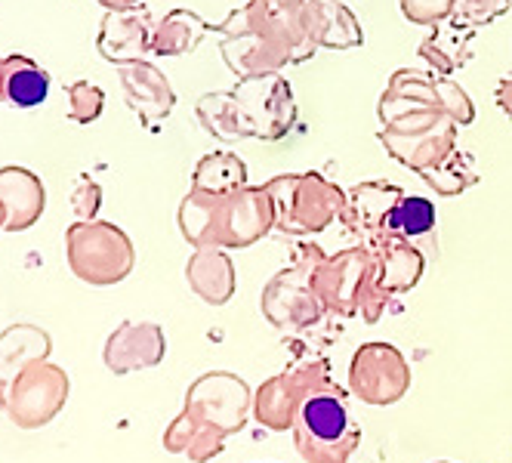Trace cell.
Masks as SVG:
<instances>
[{
	"label": "cell",
	"mask_w": 512,
	"mask_h": 463,
	"mask_svg": "<svg viewBox=\"0 0 512 463\" xmlns=\"http://www.w3.org/2000/svg\"><path fill=\"white\" fill-rule=\"evenodd\" d=\"M0 204L7 213L4 232H25L41 220L47 207V189L28 167H0Z\"/></svg>",
	"instance_id": "obj_19"
},
{
	"label": "cell",
	"mask_w": 512,
	"mask_h": 463,
	"mask_svg": "<svg viewBox=\"0 0 512 463\" xmlns=\"http://www.w3.org/2000/svg\"><path fill=\"white\" fill-rule=\"evenodd\" d=\"M389 232L408 238L414 244L429 238L435 232V204L429 198H420V195H405L392 213Z\"/></svg>",
	"instance_id": "obj_29"
},
{
	"label": "cell",
	"mask_w": 512,
	"mask_h": 463,
	"mask_svg": "<svg viewBox=\"0 0 512 463\" xmlns=\"http://www.w3.org/2000/svg\"><path fill=\"white\" fill-rule=\"evenodd\" d=\"M352 393L368 405H392L411 386V371L389 343H368L355 352L349 371Z\"/></svg>",
	"instance_id": "obj_12"
},
{
	"label": "cell",
	"mask_w": 512,
	"mask_h": 463,
	"mask_svg": "<svg viewBox=\"0 0 512 463\" xmlns=\"http://www.w3.org/2000/svg\"><path fill=\"white\" fill-rule=\"evenodd\" d=\"M65 260L84 284L112 288L133 272L136 251L124 229L105 220H81L65 229Z\"/></svg>",
	"instance_id": "obj_6"
},
{
	"label": "cell",
	"mask_w": 512,
	"mask_h": 463,
	"mask_svg": "<svg viewBox=\"0 0 512 463\" xmlns=\"http://www.w3.org/2000/svg\"><path fill=\"white\" fill-rule=\"evenodd\" d=\"M4 226H7V213H4V204H0V232H4Z\"/></svg>",
	"instance_id": "obj_39"
},
{
	"label": "cell",
	"mask_w": 512,
	"mask_h": 463,
	"mask_svg": "<svg viewBox=\"0 0 512 463\" xmlns=\"http://www.w3.org/2000/svg\"><path fill=\"white\" fill-rule=\"evenodd\" d=\"M294 442L306 463H346L352 457L361 426L352 420L340 386H324L303 402L294 420Z\"/></svg>",
	"instance_id": "obj_5"
},
{
	"label": "cell",
	"mask_w": 512,
	"mask_h": 463,
	"mask_svg": "<svg viewBox=\"0 0 512 463\" xmlns=\"http://www.w3.org/2000/svg\"><path fill=\"white\" fill-rule=\"evenodd\" d=\"M401 16L414 25H438L454 13V0H398Z\"/></svg>",
	"instance_id": "obj_33"
},
{
	"label": "cell",
	"mask_w": 512,
	"mask_h": 463,
	"mask_svg": "<svg viewBox=\"0 0 512 463\" xmlns=\"http://www.w3.org/2000/svg\"><path fill=\"white\" fill-rule=\"evenodd\" d=\"M371 281H374V254L371 247L358 244V247H346V251L334 257H324L321 266L315 269L312 288L327 312L349 318L358 315L361 294L368 291Z\"/></svg>",
	"instance_id": "obj_10"
},
{
	"label": "cell",
	"mask_w": 512,
	"mask_h": 463,
	"mask_svg": "<svg viewBox=\"0 0 512 463\" xmlns=\"http://www.w3.org/2000/svg\"><path fill=\"white\" fill-rule=\"evenodd\" d=\"M213 31V25L207 19H201L195 10H170L158 28H155V41H152V53L173 59V56H186L195 53L201 47V41Z\"/></svg>",
	"instance_id": "obj_24"
},
{
	"label": "cell",
	"mask_w": 512,
	"mask_h": 463,
	"mask_svg": "<svg viewBox=\"0 0 512 463\" xmlns=\"http://www.w3.org/2000/svg\"><path fill=\"white\" fill-rule=\"evenodd\" d=\"M213 34L238 78L303 65L318 50L306 31V0H247L226 22L213 25Z\"/></svg>",
	"instance_id": "obj_1"
},
{
	"label": "cell",
	"mask_w": 512,
	"mask_h": 463,
	"mask_svg": "<svg viewBox=\"0 0 512 463\" xmlns=\"http://www.w3.org/2000/svg\"><path fill=\"white\" fill-rule=\"evenodd\" d=\"M275 229V204L266 186H244L229 195L189 189L179 204V232L198 247H250Z\"/></svg>",
	"instance_id": "obj_3"
},
{
	"label": "cell",
	"mask_w": 512,
	"mask_h": 463,
	"mask_svg": "<svg viewBox=\"0 0 512 463\" xmlns=\"http://www.w3.org/2000/svg\"><path fill=\"white\" fill-rule=\"evenodd\" d=\"M266 192L275 204V229L290 238L318 235L346 210V192L321 173H281Z\"/></svg>",
	"instance_id": "obj_4"
},
{
	"label": "cell",
	"mask_w": 512,
	"mask_h": 463,
	"mask_svg": "<svg viewBox=\"0 0 512 463\" xmlns=\"http://www.w3.org/2000/svg\"><path fill=\"white\" fill-rule=\"evenodd\" d=\"M250 399L247 383L235 374L213 371L198 377L186 393V408L167 426L164 448L195 463L210 460L223 451V439L244 426Z\"/></svg>",
	"instance_id": "obj_2"
},
{
	"label": "cell",
	"mask_w": 512,
	"mask_h": 463,
	"mask_svg": "<svg viewBox=\"0 0 512 463\" xmlns=\"http://www.w3.org/2000/svg\"><path fill=\"white\" fill-rule=\"evenodd\" d=\"M438 99H442L445 115H448L457 127H469V124L475 121V105H472L469 93H466L457 81H451V78H445V75H438Z\"/></svg>",
	"instance_id": "obj_32"
},
{
	"label": "cell",
	"mask_w": 512,
	"mask_h": 463,
	"mask_svg": "<svg viewBox=\"0 0 512 463\" xmlns=\"http://www.w3.org/2000/svg\"><path fill=\"white\" fill-rule=\"evenodd\" d=\"M512 0H454V13L451 19L469 25V28H485L494 19H500L503 13H509Z\"/></svg>",
	"instance_id": "obj_31"
},
{
	"label": "cell",
	"mask_w": 512,
	"mask_h": 463,
	"mask_svg": "<svg viewBox=\"0 0 512 463\" xmlns=\"http://www.w3.org/2000/svg\"><path fill=\"white\" fill-rule=\"evenodd\" d=\"M420 180L442 198H454V195H463L469 186L479 183V170H475V158L463 149L451 152L442 164L432 167V170H423Z\"/></svg>",
	"instance_id": "obj_28"
},
{
	"label": "cell",
	"mask_w": 512,
	"mask_h": 463,
	"mask_svg": "<svg viewBox=\"0 0 512 463\" xmlns=\"http://www.w3.org/2000/svg\"><path fill=\"white\" fill-rule=\"evenodd\" d=\"M309 41L324 50H355L364 44V28L340 0H306Z\"/></svg>",
	"instance_id": "obj_20"
},
{
	"label": "cell",
	"mask_w": 512,
	"mask_h": 463,
	"mask_svg": "<svg viewBox=\"0 0 512 463\" xmlns=\"http://www.w3.org/2000/svg\"><path fill=\"white\" fill-rule=\"evenodd\" d=\"M368 247L374 254V281L380 291H386L389 297H398L417 288V281L426 269V257L414 241L401 235H386Z\"/></svg>",
	"instance_id": "obj_18"
},
{
	"label": "cell",
	"mask_w": 512,
	"mask_h": 463,
	"mask_svg": "<svg viewBox=\"0 0 512 463\" xmlns=\"http://www.w3.org/2000/svg\"><path fill=\"white\" fill-rule=\"evenodd\" d=\"M99 204H102V189L90 180V176H81L75 195H71V207H75V213L81 220H93Z\"/></svg>",
	"instance_id": "obj_34"
},
{
	"label": "cell",
	"mask_w": 512,
	"mask_h": 463,
	"mask_svg": "<svg viewBox=\"0 0 512 463\" xmlns=\"http://www.w3.org/2000/svg\"><path fill=\"white\" fill-rule=\"evenodd\" d=\"M68 374L47 359L25 365L7 389V417L19 430H41L68 402Z\"/></svg>",
	"instance_id": "obj_8"
},
{
	"label": "cell",
	"mask_w": 512,
	"mask_h": 463,
	"mask_svg": "<svg viewBox=\"0 0 512 463\" xmlns=\"http://www.w3.org/2000/svg\"><path fill=\"white\" fill-rule=\"evenodd\" d=\"M167 352V337L155 322H124L105 340L102 362L112 374L155 368Z\"/></svg>",
	"instance_id": "obj_16"
},
{
	"label": "cell",
	"mask_w": 512,
	"mask_h": 463,
	"mask_svg": "<svg viewBox=\"0 0 512 463\" xmlns=\"http://www.w3.org/2000/svg\"><path fill=\"white\" fill-rule=\"evenodd\" d=\"M247 186V164L232 152H210L198 161L192 189L207 195H229Z\"/></svg>",
	"instance_id": "obj_27"
},
{
	"label": "cell",
	"mask_w": 512,
	"mask_h": 463,
	"mask_svg": "<svg viewBox=\"0 0 512 463\" xmlns=\"http://www.w3.org/2000/svg\"><path fill=\"white\" fill-rule=\"evenodd\" d=\"M158 22L145 7H130V10H108L99 22L96 34V50L105 62L112 65H130V62H145L152 53Z\"/></svg>",
	"instance_id": "obj_13"
},
{
	"label": "cell",
	"mask_w": 512,
	"mask_h": 463,
	"mask_svg": "<svg viewBox=\"0 0 512 463\" xmlns=\"http://www.w3.org/2000/svg\"><path fill=\"white\" fill-rule=\"evenodd\" d=\"M232 93L241 105L253 139L275 142V139L287 136L290 127L297 124V96L281 71L238 78Z\"/></svg>",
	"instance_id": "obj_9"
},
{
	"label": "cell",
	"mask_w": 512,
	"mask_h": 463,
	"mask_svg": "<svg viewBox=\"0 0 512 463\" xmlns=\"http://www.w3.org/2000/svg\"><path fill=\"white\" fill-rule=\"evenodd\" d=\"M472 41H475V28L448 16L445 22L432 25V31L423 38L420 59L432 65L435 75L451 78L454 71L466 68V62L472 59Z\"/></svg>",
	"instance_id": "obj_22"
},
{
	"label": "cell",
	"mask_w": 512,
	"mask_h": 463,
	"mask_svg": "<svg viewBox=\"0 0 512 463\" xmlns=\"http://www.w3.org/2000/svg\"><path fill=\"white\" fill-rule=\"evenodd\" d=\"M189 288L210 306H226L235 294V266L223 247H198L186 263Z\"/></svg>",
	"instance_id": "obj_21"
},
{
	"label": "cell",
	"mask_w": 512,
	"mask_h": 463,
	"mask_svg": "<svg viewBox=\"0 0 512 463\" xmlns=\"http://www.w3.org/2000/svg\"><path fill=\"white\" fill-rule=\"evenodd\" d=\"M195 115L201 121V127L213 136V139H223V142H238V139H253L250 127L244 121V112L235 99L232 90L223 93H204L195 105Z\"/></svg>",
	"instance_id": "obj_26"
},
{
	"label": "cell",
	"mask_w": 512,
	"mask_h": 463,
	"mask_svg": "<svg viewBox=\"0 0 512 463\" xmlns=\"http://www.w3.org/2000/svg\"><path fill=\"white\" fill-rule=\"evenodd\" d=\"M105 109V90L90 81H75L68 87V118L75 124H93Z\"/></svg>",
	"instance_id": "obj_30"
},
{
	"label": "cell",
	"mask_w": 512,
	"mask_h": 463,
	"mask_svg": "<svg viewBox=\"0 0 512 463\" xmlns=\"http://www.w3.org/2000/svg\"><path fill=\"white\" fill-rule=\"evenodd\" d=\"M0 102H4V56H0Z\"/></svg>",
	"instance_id": "obj_37"
},
{
	"label": "cell",
	"mask_w": 512,
	"mask_h": 463,
	"mask_svg": "<svg viewBox=\"0 0 512 463\" xmlns=\"http://www.w3.org/2000/svg\"><path fill=\"white\" fill-rule=\"evenodd\" d=\"M7 389H10V386H7L4 380H0V405H7Z\"/></svg>",
	"instance_id": "obj_38"
},
{
	"label": "cell",
	"mask_w": 512,
	"mask_h": 463,
	"mask_svg": "<svg viewBox=\"0 0 512 463\" xmlns=\"http://www.w3.org/2000/svg\"><path fill=\"white\" fill-rule=\"evenodd\" d=\"M50 96V75L28 59V56H7L4 59V99L16 109H38Z\"/></svg>",
	"instance_id": "obj_25"
},
{
	"label": "cell",
	"mask_w": 512,
	"mask_h": 463,
	"mask_svg": "<svg viewBox=\"0 0 512 463\" xmlns=\"http://www.w3.org/2000/svg\"><path fill=\"white\" fill-rule=\"evenodd\" d=\"M324 251L318 244H300L294 257H290V266H284L263 291V315L275 328H287V331H300L315 325L324 303L318 300L315 288H312V278L315 269L321 266Z\"/></svg>",
	"instance_id": "obj_7"
},
{
	"label": "cell",
	"mask_w": 512,
	"mask_h": 463,
	"mask_svg": "<svg viewBox=\"0 0 512 463\" xmlns=\"http://www.w3.org/2000/svg\"><path fill=\"white\" fill-rule=\"evenodd\" d=\"M331 365L324 359L303 365V368H290L278 377H272L266 386H260L256 393V417H260L263 426L269 430H294L297 411L303 408V402L318 393V389L331 386Z\"/></svg>",
	"instance_id": "obj_11"
},
{
	"label": "cell",
	"mask_w": 512,
	"mask_h": 463,
	"mask_svg": "<svg viewBox=\"0 0 512 463\" xmlns=\"http://www.w3.org/2000/svg\"><path fill=\"white\" fill-rule=\"evenodd\" d=\"M408 192L398 189L392 183L374 180V183H358L346 192V210H343V223L349 232H355L364 247L392 235L389 223L392 213L398 207V201L405 198Z\"/></svg>",
	"instance_id": "obj_15"
},
{
	"label": "cell",
	"mask_w": 512,
	"mask_h": 463,
	"mask_svg": "<svg viewBox=\"0 0 512 463\" xmlns=\"http://www.w3.org/2000/svg\"><path fill=\"white\" fill-rule=\"evenodd\" d=\"M105 10H130V7H139L142 0H96Z\"/></svg>",
	"instance_id": "obj_36"
},
{
	"label": "cell",
	"mask_w": 512,
	"mask_h": 463,
	"mask_svg": "<svg viewBox=\"0 0 512 463\" xmlns=\"http://www.w3.org/2000/svg\"><path fill=\"white\" fill-rule=\"evenodd\" d=\"M497 105L503 109V115L512 118V71L497 81Z\"/></svg>",
	"instance_id": "obj_35"
},
{
	"label": "cell",
	"mask_w": 512,
	"mask_h": 463,
	"mask_svg": "<svg viewBox=\"0 0 512 463\" xmlns=\"http://www.w3.org/2000/svg\"><path fill=\"white\" fill-rule=\"evenodd\" d=\"M380 142L398 164H405L414 173H423V170L438 167L451 152H457V124L451 118H445L429 130L408 133V136H395V133L380 130Z\"/></svg>",
	"instance_id": "obj_17"
},
{
	"label": "cell",
	"mask_w": 512,
	"mask_h": 463,
	"mask_svg": "<svg viewBox=\"0 0 512 463\" xmlns=\"http://www.w3.org/2000/svg\"><path fill=\"white\" fill-rule=\"evenodd\" d=\"M118 78L130 112L139 118L145 130H158L176 105V93L167 81V75L152 62H130L118 65Z\"/></svg>",
	"instance_id": "obj_14"
},
{
	"label": "cell",
	"mask_w": 512,
	"mask_h": 463,
	"mask_svg": "<svg viewBox=\"0 0 512 463\" xmlns=\"http://www.w3.org/2000/svg\"><path fill=\"white\" fill-rule=\"evenodd\" d=\"M53 352V340L44 328L38 325H10L4 334H0V380H10L31 362H41Z\"/></svg>",
	"instance_id": "obj_23"
}]
</instances>
